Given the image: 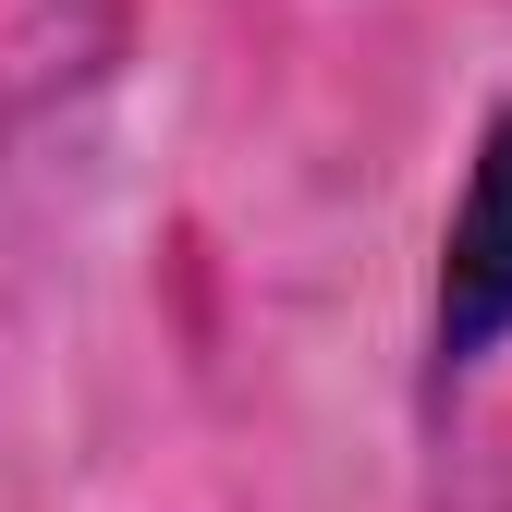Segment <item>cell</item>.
Returning <instances> with one entry per match:
<instances>
[{
	"instance_id": "obj_1",
	"label": "cell",
	"mask_w": 512,
	"mask_h": 512,
	"mask_svg": "<svg viewBox=\"0 0 512 512\" xmlns=\"http://www.w3.org/2000/svg\"><path fill=\"white\" fill-rule=\"evenodd\" d=\"M488 342H512V110H488L464 208L439 232V366H476Z\"/></svg>"
}]
</instances>
